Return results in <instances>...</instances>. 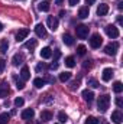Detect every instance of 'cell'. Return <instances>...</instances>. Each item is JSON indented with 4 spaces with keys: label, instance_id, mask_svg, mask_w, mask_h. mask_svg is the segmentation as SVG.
Instances as JSON below:
<instances>
[{
    "label": "cell",
    "instance_id": "1",
    "mask_svg": "<svg viewBox=\"0 0 123 124\" xmlns=\"http://www.w3.org/2000/svg\"><path fill=\"white\" fill-rule=\"evenodd\" d=\"M109 105H110V95H107V94L101 95V97L98 98V101H97V107H98V111H101V113L107 111Z\"/></svg>",
    "mask_w": 123,
    "mask_h": 124
},
{
    "label": "cell",
    "instance_id": "2",
    "mask_svg": "<svg viewBox=\"0 0 123 124\" xmlns=\"http://www.w3.org/2000/svg\"><path fill=\"white\" fill-rule=\"evenodd\" d=\"M101 43H103V38L98 33H94L90 38V46H91L93 49H98L101 46Z\"/></svg>",
    "mask_w": 123,
    "mask_h": 124
},
{
    "label": "cell",
    "instance_id": "3",
    "mask_svg": "<svg viewBox=\"0 0 123 124\" xmlns=\"http://www.w3.org/2000/svg\"><path fill=\"white\" fill-rule=\"evenodd\" d=\"M104 31H106V35L109 36V38H112V39H116V38H119V29L114 26V25H107L106 28H104Z\"/></svg>",
    "mask_w": 123,
    "mask_h": 124
},
{
    "label": "cell",
    "instance_id": "4",
    "mask_svg": "<svg viewBox=\"0 0 123 124\" xmlns=\"http://www.w3.org/2000/svg\"><path fill=\"white\" fill-rule=\"evenodd\" d=\"M117 49H119V43H117V42H112V43H109V45L104 48V52H106V55H109V56H114V55L117 54Z\"/></svg>",
    "mask_w": 123,
    "mask_h": 124
},
{
    "label": "cell",
    "instance_id": "5",
    "mask_svg": "<svg viewBox=\"0 0 123 124\" xmlns=\"http://www.w3.org/2000/svg\"><path fill=\"white\" fill-rule=\"evenodd\" d=\"M88 26H86V25H80V26H77L75 28V32H77V36L80 38V39H86L87 36H88Z\"/></svg>",
    "mask_w": 123,
    "mask_h": 124
},
{
    "label": "cell",
    "instance_id": "6",
    "mask_svg": "<svg viewBox=\"0 0 123 124\" xmlns=\"http://www.w3.org/2000/svg\"><path fill=\"white\" fill-rule=\"evenodd\" d=\"M10 93V87L6 81H1L0 82V98H6Z\"/></svg>",
    "mask_w": 123,
    "mask_h": 124
},
{
    "label": "cell",
    "instance_id": "7",
    "mask_svg": "<svg viewBox=\"0 0 123 124\" xmlns=\"http://www.w3.org/2000/svg\"><path fill=\"white\" fill-rule=\"evenodd\" d=\"M20 117H22V120H26V121H31L32 118L35 117V111H33L32 108H26V110H23V111H22V114H20Z\"/></svg>",
    "mask_w": 123,
    "mask_h": 124
},
{
    "label": "cell",
    "instance_id": "8",
    "mask_svg": "<svg viewBox=\"0 0 123 124\" xmlns=\"http://www.w3.org/2000/svg\"><path fill=\"white\" fill-rule=\"evenodd\" d=\"M46 25H48V28H49L52 32L57 31V29H58V19L54 17V16H49L48 20H46Z\"/></svg>",
    "mask_w": 123,
    "mask_h": 124
},
{
    "label": "cell",
    "instance_id": "9",
    "mask_svg": "<svg viewBox=\"0 0 123 124\" xmlns=\"http://www.w3.org/2000/svg\"><path fill=\"white\" fill-rule=\"evenodd\" d=\"M25 62V56H23V54H15L13 55V58H12V63H13V66H19V65H22Z\"/></svg>",
    "mask_w": 123,
    "mask_h": 124
},
{
    "label": "cell",
    "instance_id": "10",
    "mask_svg": "<svg viewBox=\"0 0 123 124\" xmlns=\"http://www.w3.org/2000/svg\"><path fill=\"white\" fill-rule=\"evenodd\" d=\"M113 75H114V72H113V69L112 68H106L104 71H103V75H101V79L104 81V82H109L112 78H113Z\"/></svg>",
    "mask_w": 123,
    "mask_h": 124
},
{
    "label": "cell",
    "instance_id": "11",
    "mask_svg": "<svg viewBox=\"0 0 123 124\" xmlns=\"http://www.w3.org/2000/svg\"><path fill=\"white\" fill-rule=\"evenodd\" d=\"M35 33H36L39 38H45V36H46V29H45V26H44L42 23H38V25L35 26Z\"/></svg>",
    "mask_w": 123,
    "mask_h": 124
},
{
    "label": "cell",
    "instance_id": "12",
    "mask_svg": "<svg viewBox=\"0 0 123 124\" xmlns=\"http://www.w3.org/2000/svg\"><path fill=\"white\" fill-rule=\"evenodd\" d=\"M28 35H29V29H20V31L16 33V40L18 42H22V40H25L28 38Z\"/></svg>",
    "mask_w": 123,
    "mask_h": 124
},
{
    "label": "cell",
    "instance_id": "13",
    "mask_svg": "<svg viewBox=\"0 0 123 124\" xmlns=\"http://www.w3.org/2000/svg\"><path fill=\"white\" fill-rule=\"evenodd\" d=\"M112 121L114 124H122L123 121V116L120 111H113L112 113Z\"/></svg>",
    "mask_w": 123,
    "mask_h": 124
},
{
    "label": "cell",
    "instance_id": "14",
    "mask_svg": "<svg viewBox=\"0 0 123 124\" xmlns=\"http://www.w3.org/2000/svg\"><path fill=\"white\" fill-rule=\"evenodd\" d=\"M49 9H51V4H49L48 0H44V1L38 3V10L39 12H49Z\"/></svg>",
    "mask_w": 123,
    "mask_h": 124
},
{
    "label": "cell",
    "instance_id": "15",
    "mask_svg": "<svg viewBox=\"0 0 123 124\" xmlns=\"http://www.w3.org/2000/svg\"><path fill=\"white\" fill-rule=\"evenodd\" d=\"M107 13H109V4L101 3V4L97 7V15H98V16H106Z\"/></svg>",
    "mask_w": 123,
    "mask_h": 124
},
{
    "label": "cell",
    "instance_id": "16",
    "mask_svg": "<svg viewBox=\"0 0 123 124\" xmlns=\"http://www.w3.org/2000/svg\"><path fill=\"white\" fill-rule=\"evenodd\" d=\"M83 98H84L87 102H91L93 100H94V93L90 91V90H84V91H83Z\"/></svg>",
    "mask_w": 123,
    "mask_h": 124
},
{
    "label": "cell",
    "instance_id": "17",
    "mask_svg": "<svg viewBox=\"0 0 123 124\" xmlns=\"http://www.w3.org/2000/svg\"><path fill=\"white\" fill-rule=\"evenodd\" d=\"M88 15H90L88 7H80V10H78V17L80 19H87Z\"/></svg>",
    "mask_w": 123,
    "mask_h": 124
},
{
    "label": "cell",
    "instance_id": "18",
    "mask_svg": "<svg viewBox=\"0 0 123 124\" xmlns=\"http://www.w3.org/2000/svg\"><path fill=\"white\" fill-rule=\"evenodd\" d=\"M62 42L67 45V46H72L74 45V38L71 36V35H68V33H65L64 36H62Z\"/></svg>",
    "mask_w": 123,
    "mask_h": 124
},
{
    "label": "cell",
    "instance_id": "19",
    "mask_svg": "<svg viewBox=\"0 0 123 124\" xmlns=\"http://www.w3.org/2000/svg\"><path fill=\"white\" fill-rule=\"evenodd\" d=\"M51 55H52V51H51V48H42V51H41V58H44V59H49L51 58Z\"/></svg>",
    "mask_w": 123,
    "mask_h": 124
},
{
    "label": "cell",
    "instance_id": "20",
    "mask_svg": "<svg viewBox=\"0 0 123 124\" xmlns=\"http://www.w3.org/2000/svg\"><path fill=\"white\" fill-rule=\"evenodd\" d=\"M20 78H22V81H28V79L31 78V74H29V68H28V66H23V68H22V71H20Z\"/></svg>",
    "mask_w": 123,
    "mask_h": 124
},
{
    "label": "cell",
    "instance_id": "21",
    "mask_svg": "<svg viewBox=\"0 0 123 124\" xmlns=\"http://www.w3.org/2000/svg\"><path fill=\"white\" fill-rule=\"evenodd\" d=\"M41 120H42V121H49V120H52V113L48 111V110H44V111L41 113Z\"/></svg>",
    "mask_w": 123,
    "mask_h": 124
},
{
    "label": "cell",
    "instance_id": "22",
    "mask_svg": "<svg viewBox=\"0 0 123 124\" xmlns=\"http://www.w3.org/2000/svg\"><path fill=\"white\" fill-rule=\"evenodd\" d=\"M45 84H46V81H45L44 78H35V79H33V85H35L36 88H42Z\"/></svg>",
    "mask_w": 123,
    "mask_h": 124
},
{
    "label": "cell",
    "instance_id": "23",
    "mask_svg": "<svg viewBox=\"0 0 123 124\" xmlns=\"http://www.w3.org/2000/svg\"><path fill=\"white\" fill-rule=\"evenodd\" d=\"M7 49H9V42L6 39H3L0 42V52L1 54H7Z\"/></svg>",
    "mask_w": 123,
    "mask_h": 124
},
{
    "label": "cell",
    "instance_id": "24",
    "mask_svg": "<svg viewBox=\"0 0 123 124\" xmlns=\"http://www.w3.org/2000/svg\"><path fill=\"white\" fill-rule=\"evenodd\" d=\"M36 45H38V42H36V39H29L28 42H25V48L26 49H33V48H36Z\"/></svg>",
    "mask_w": 123,
    "mask_h": 124
},
{
    "label": "cell",
    "instance_id": "25",
    "mask_svg": "<svg viewBox=\"0 0 123 124\" xmlns=\"http://www.w3.org/2000/svg\"><path fill=\"white\" fill-rule=\"evenodd\" d=\"M113 90H114L116 94H120L123 91V84L120 82V81H116V82L113 84Z\"/></svg>",
    "mask_w": 123,
    "mask_h": 124
},
{
    "label": "cell",
    "instance_id": "26",
    "mask_svg": "<svg viewBox=\"0 0 123 124\" xmlns=\"http://www.w3.org/2000/svg\"><path fill=\"white\" fill-rule=\"evenodd\" d=\"M9 120H10V114H7V113H1L0 114V124H7Z\"/></svg>",
    "mask_w": 123,
    "mask_h": 124
},
{
    "label": "cell",
    "instance_id": "27",
    "mask_svg": "<svg viewBox=\"0 0 123 124\" xmlns=\"http://www.w3.org/2000/svg\"><path fill=\"white\" fill-rule=\"evenodd\" d=\"M65 65H67L68 68H74V66H75V59H74V56H67V58H65Z\"/></svg>",
    "mask_w": 123,
    "mask_h": 124
},
{
    "label": "cell",
    "instance_id": "28",
    "mask_svg": "<svg viewBox=\"0 0 123 124\" xmlns=\"http://www.w3.org/2000/svg\"><path fill=\"white\" fill-rule=\"evenodd\" d=\"M86 52H87V48H86L84 45H78V46H77V55L84 56V55H86Z\"/></svg>",
    "mask_w": 123,
    "mask_h": 124
},
{
    "label": "cell",
    "instance_id": "29",
    "mask_svg": "<svg viewBox=\"0 0 123 124\" xmlns=\"http://www.w3.org/2000/svg\"><path fill=\"white\" fill-rule=\"evenodd\" d=\"M70 78H71V72H62V74H60V81L61 82H67Z\"/></svg>",
    "mask_w": 123,
    "mask_h": 124
},
{
    "label": "cell",
    "instance_id": "30",
    "mask_svg": "<svg viewBox=\"0 0 123 124\" xmlns=\"http://www.w3.org/2000/svg\"><path fill=\"white\" fill-rule=\"evenodd\" d=\"M58 120H60V123H61V124L67 123V120H68V116H67L64 111H60V113H58Z\"/></svg>",
    "mask_w": 123,
    "mask_h": 124
},
{
    "label": "cell",
    "instance_id": "31",
    "mask_svg": "<svg viewBox=\"0 0 123 124\" xmlns=\"http://www.w3.org/2000/svg\"><path fill=\"white\" fill-rule=\"evenodd\" d=\"M87 84L91 87V88H98L100 87V84H98V81L97 79H94V78H90L88 81H87Z\"/></svg>",
    "mask_w": 123,
    "mask_h": 124
},
{
    "label": "cell",
    "instance_id": "32",
    "mask_svg": "<svg viewBox=\"0 0 123 124\" xmlns=\"http://www.w3.org/2000/svg\"><path fill=\"white\" fill-rule=\"evenodd\" d=\"M84 124H98V120H97L96 117H87L86 121H84Z\"/></svg>",
    "mask_w": 123,
    "mask_h": 124
},
{
    "label": "cell",
    "instance_id": "33",
    "mask_svg": "<svg viewBox=\"0 0 123 124\" xmlns=\"http://www.w3.org/2000/svg\"><path fill=\"white\" fill-rule=\"evenodd\" d=\"M15 81H16V88H18V90H23V88H25V82H23V81H19L16 77H15Z\"/></svg>",
    "mask_w": 123,
    "mask_h": 124
},
{
    "label": "cell",
    "instance_id": "34",
    "mask_svg": "<svg viewBox=\"0 0 123 124\" xmlns=\"http://www.w3.org/2000/svg\"><path fill=\"white\" fill-rule=\"evenodd\" d=\"M23 104H25V100H23L22 97H18V98L15 100V105H16V107H22Z\"/></svg>",
    "mask_w": 123,
    "mask_h": 124
},
{
    "label": "cell",
    "instance_id": "35",
    "mask_svg": "<svg viewBox=\"0 0 123 124\" xmlns=\"http://www.w3.org/2000/svg\"><path fill=\"white\" fill-rule=\"evenodd\" d=\"M46 68H48V66H46L44 62H41V63H38V66H36V71H38V72H41V71H45Z\"/></svg>",
    "mask_w": 123,
    "mask_h": 124
},
{
    "label": "cell",
    "instance_id": "36",
    "mask_svg": "<svg viewBox=\"0 0 123 124\" xmlns=\"http://www.w3.org/2000/svg\"><path fill=\"white\" fill-rule=\"evenodd\" d=\"M116 105H117L119 108H122V107H123V101H122V98H120V97H117V98H116Z\"/></svg>",
    "mask_w": 123,
    "mask_h": 124
},
{
    "label": "cell",
    "instance_id": "37",
    "mask_svg": "<svg viewBox=\"0 0 123 124\" xmlns=\"http://www.w3.org/2000/svg\"><path fill=\"white\" fill-rule=\"evenodd\" d=\"M4 66H6V61L0 58V72H3V71H4Z\"/></svg>",
    "mask_w": 123,
    "mask_h": 124
},
{
    "label": "cell",
    "instance_id": "38",
    "mask_svg": "<svg viewBox=\"0 0 123 124\" xmlns=\"http://www.w3.org/2000/svg\"><path fill=\"white\" fill-rule=\"evenodd\" d=\"M57 68H58V62L57 61H54L51 65H49V69H57Z\"/></svg>",
    "mask_w": 123,
    "mask_h": 124
},
{
    "label": "cell",
    "instance_id": "39",
    "mask_svg": "<svg viewBox=\"0 0 123 124\" xmlns=\"http://www.w3.org/2000/svg\"><path fill=\"white\" fill-rule=\"evenodd\" d=\"M78 1H80V0H68L70 6H77V4H78Z\"/></svg>",
    "mask_w": 123,
    "mask_h": 124
},
{
    "label": "cell",
    "instance_id": "40",
    "mask_svg": "<svg viewBox=\"0 0 123 124\" xmlns=\"http://www.w3.org/2000/svg\"><path fill=\"white\" fill-rule=\"evenodd\" d=\"M91 66V61H86L84 62V68H90Z\"/></svg>",
    "mask_w": 123,
    "mask_h": 124
},
{
    "label": "cell",
    "instance_id": "41",
    "mask_svg": "<svg viewBox=\"0 0 123 124\" xmlns=\"http://www.w3.org/2000/svg\"><path fill=\"white\" fill-rule=\"evenodd\" d=\"M71 85H72V87H71V88H72V90H75V88H78V84H77V82H72V84H71Z\"/></svg>",
    "mask_w": 123,
    "mask_h": 124
},
{
    "label": "cell",
    "instance_id": "42",
    "mask_svg": "<svg viewBox=\"0 0 123 124\" xmlns=\"http://www.w3.org/2000/svg\"><path fill=\"white\" fill-rule=\"evenodd\" d=\"M94 1H96V0H86V3H87V4H88V6H90V4H93V3H94Z\"/></svg>",
    "mask_w": 123,
    "mask_h": 124
},
{
    "label": "cell",
    "instance_id": "43",
    "mask_svg": "<svg viewBox=\"0 0 123 124\" xmlns=\"http://www.w3.org/2000/svg\"><path fill=\"white\" fill-rule=\"evenodd\" d=\"M117 22H119V25H122V23H123V20H122V17H120V16H119V19H117Z\"/></svg>",
    "mask_w": 123,
    "mask_h": 124
},
{
    "label": "cell",
    "instance_id": "44",
    "mask_svg": "<svg viewBox=\"0 0 123 124\" xmlns=\"http://www.w3.org/2000/svg\"><path fill=\"white\" fill-rule=\"evenodd\" d=\"M62 1H64V0H55V3H57V4H62Z\"/></svg>",
    "mask_w": 123,
    "mask_h": 124
},
{
    "label": "cell",
    "instance_id": "45",
    "mask_svg": "<svg viewBox=\"0 0 123 124\" xmlns=\"http://www.w3.org/2000/svg\"><path fill=\"white\" fill-rule=\"evenodd\" d=\"M119 9H123V1H119Z\"/></svg>",
    "mask_w": 123,
    "mask_h": 124
},
{
    "label": "cell",
    "instance_id": "46",
    "mask_svg": "<svg viewBox=\"0 0 123 124\" xmlns=\"http://www.w3.org/2000/svg\"><path fill=\"white\" fill-rule=\"evenodd\" d=\"M3 31V25H1V23H0V32Z\"/></svg>",
    "mask_w": 123,
    "mask_h": 124
},
{
    "label": "cell",
    "instance_id": "47",
    "mask_svg": "<svg viewBox=\"0 0 123 124\" xmlns=\"http://www.w3.org/2000/svg\"><path fill=\"white\" fill-rule=\"evenodd\" d=\"M55 124H61V123H55Z\"/></svg>",
    "mask_w": 123,
    "mask_h": 124
},
{
    "label": "cell",
    "instance_id": "48",
    "mask_svg": "<svg viewBox=\"0 0 123 124\" xmlns=\"http://www.w3.org/2000/svg\"><path fill=\"white\" fill-rule=\"evenodd\" d=\"M20 1H23V0H20Z\"/></svg>",
    "mask_w": 123,
    "mask_h": 124
}]
</instances>
